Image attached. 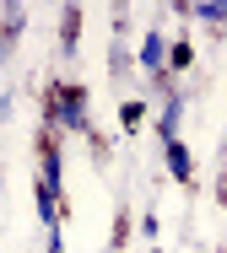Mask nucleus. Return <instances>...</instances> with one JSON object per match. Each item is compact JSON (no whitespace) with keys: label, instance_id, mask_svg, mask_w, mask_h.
Listing matches in <instances>:
<instances>
[{"label":"nucleus","instance_id":"obj_1","mask_svg":"<svg viewBox=\"0 0 227 253\" xmlns=\"http://www.w3.org/2000/svg\"><path fill=\"white\" fill-rule=\"evenodd\" d=\"M55 124H65V129H81V124H87V92H81V86L55 92Z\"/></svg>","mask_w":227,"mask_h":253},{"label":"nucleus","instance_id":"obj_2","mask_svg":"<svg viewBox=\"0 0 227 253\" xmlns=\"http://www.w3.org/2000/svg\"><path fill=\"white\" fill-rule=\"evenodd\" d=\"M168 167H173V178H189V151L178 140H168Z\"/></svg>","mask_w":227,"mask_h":253},{"label":"nucleus","instance_id":"obj_3","mask_svg":"<svg viewBox=\"0 0 227 253\" xmlns=\"http://www.w3.org/2000/svg\"><path fill=\"white\" fill-rule=\"evenodd\" d=\"M146 65H163V38H146V49H141Z\"/></svg>","mask_w":227,"mask_h":253},{"label":"nucleus","instance_id":"obj_4","mask_svg":"<svg viewBox=\"0 0 227 253\" xmlns=\"http://www.w3.org/2000/svg\"><path fill=\"white\" fill-rule=\"evenodd\" d=\"M200 11H206L211 22H227V0H211V5H200Z\"/></svg>","mask_w":227,"mask_h":253}]
</instances>
